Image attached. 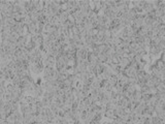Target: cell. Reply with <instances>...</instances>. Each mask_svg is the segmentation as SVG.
<instances>
[{
    "label": "cell",
    "mask_w": 165,
    "mask_h": 124,
    "mask_svg": "<svg viewBox=\"0 0 165 124\" xmlns=\"http://www.w3.org/2000/svg\"><path fill=\"white\" fill-rule=\"evenodd\" d=\"M103 115H104L105 118H107V119L111 120V121H113V120H115L117 118L116 113H115V110H107L106 109Z\"/></svg>",
    "instance_id": "cell-1"
},
{
    "label": "cell",
    "mask_w": 165,
    "mask_h": 124,
    "mask_svg": "<svg viewBox=\"0 0 165 124\" xmlns=\"http://www.w3.org/2000/svg\"><path fill=\"white\" fill-rule=\"evenodd\" d=\"M115 113H116L117 118H122V117L126 114V111L123 107H121V106H119L118 104V107H117L116 110H115Z\"/></svg>",
    "instance_id": "cell-2"
},
{
    "label": "cell",
    "mask_w": 165,
    "mask_h": 124,
    "mask_svg": "<svg viewBox=\"0 0 165 124\" xmlns=\"http://www.w3.org/2000/svg\"><path fill=\"white\" fill-rule=\"evenodd\" d=\"M143 10H145V14H150V12H154L155 10V7L153 6V4H152V2H145V7H143Z\"/></svg>",
    "instance_id": "cell-3"
},
{
    "label": "cell",
    "mask_w": 165,
    "mask_h": 124,
    "mask_svg": "<svg viewBox=\"0 0 165 124\" xmlns=\"http://www.w3.org/2000/svg\"><path fill=\"white\" fill-rule=\"evenodd\" d=\"M97 58H98V62H99V63H103V64H105V63H106L107 57H106L105 54H98Z\"/></svg>",
    "instance_id": "cell-4"
},
{
    "label": "cell",
    "mask_w": 165,
    "mask_h": 124,
    "mask_svg": "<svg viewBox=\"0 0 165 124\" xmlns=\"http://www.w3.org/2000/svg\"><path fill=\"white\" fill-rule=\"evenodd\" d=\"M6 121H7L10 124H15L16 123V121H17V120H16V117H15V115H14V113H12V114H10V116L7 117Z\"/></svg>",
    "instance_id": "cell-5"
},
{
    "label": "cell",
    "mask_w": 165,
    "mask_h": 124,
    "mask_svg": "<svg viewBox=\"0 0 165 124\" xmlns=\"http://www.w3.org/2000/svg\"><path fill=\"white\" fill-rule=\"evenodd\" d=\"M143 58L141 57V55L136 54L135 56H134V61H135L136 63H137V64H139V63H141V62L143 61Z\"/></svg>",
    "instance_id": "cell-6"
}]
</instances>
